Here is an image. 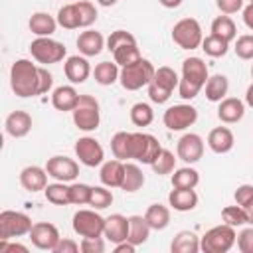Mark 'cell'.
Here are the masks:
<instances>
[{
    "mask_svg": "<svg viewBox=\"0 0 253 253\" xmlns=\"http://www.w3.org/2000/svg\"><path fill=\"white\" fill-rule=\"evenodd\" d=\"M10 87L22 99L42 95L40 67L30 59H16L10 67Z\"/></svg>",
    "mask_w": 253,
    "mask_h": 253,
    "instance_id": "1",
    "label": "cell"
},
{
    "mask_svg": "<svg viewBox=\"0 0 253 253\" xmlns=\"http://www.w3.org/2000/svg\"><path fill=\"white\" fill-rule=\"evenodd\" d=\"M208 65L202 57H188L182 61V77L178 83V93L182 99L192 101L198 97V93L202 91V87L208 81Z\"/></svg>",
    "mask_w": 253,
    "mask_h": 253,
    "instance_id": "2",
    "label": "cell"
},
{
    "mask_svg": "<svg viewBox=\"0 0 253 253\" xmlns=\"http://www.w3.org/2000/svg\"><path fill=\"white\" fill-rule=\"evenodd\" d=\"M107 49L113 51V57L121 67L130 65V63H134L142 57L140 49L136 45V38L126 30L111 32V36L107 38Z\"/></svg>",
    "mask_w": 253,
    "mask_h": 253,
    "instance_id": "3",
    "label": "cell"
},
{
    "mask_svg": "<svg viewBox=\"0 0 253 253\" xmlns=\"http://www.w3.org/2000/svg\"><path fill=\"white\" fill-rule=\"evenodd\" d=\"M178 83H180V77H178V73L172 67H168V65L158 67L154 71V77L148 83V97H150V101L158 103V105L166 103L172 97V93L178 87Z\"/></svg>",
    "mask_w": 253,
    "mask_h": 253,
    "instance_id": "4",
    "label": "cell"
},
{
    "mask_svg": "<svg viewBox=\"0 0 253 253\" xmlns=\"http://www.w3.org/2000/svg\"><path fill=\"white\" fill-rule=\"evenodd\" d=\"M235 241H237L235 227L221 223V225L208 229L200 237V251H204V253H227L235 245Z\"/></svg>",
    "mask_w": 253,
    "mask_h": 253,
    "instance_id": "5",
    "label": "cell"
},
{
    "mask_svg": "<svg viewBox=\"0 0 253 253\" xmlns=\"http://www.w3.org/2000/svg\"><path fill=\"white\" fill-rule=\"evenodd\" d=\"M154 71H156V67H154L148 59L140 57L138 61L121 67L119 81H121V85H123L126 91H138V89H142V87H148L150 79L154 77Z\"/></svg>",
    "mask_w": 253,
    "mask_h": 253,
    "instance_id": "6",
    "label": "cell"
},
{
    "mask_svg": "<svg viewBox=\"0 0 253 253\" xmlns=\"http://www.w3.org/2000/svg\"><path fill=\"white\" fill-rule=\"evenodd\" d=\"M73 113V123L79 130L91 132L99 126L101 123V109H99V101L93 95H79V101L75 105Z\"/></svg>",
    "mask_w": 253,
    "mask_h": 253,
    "instance_id": "7",
    "label": "cell"
},
{
    "mask_svg": "<svg viewBox=\"0 0 253 253\" xmlns=\"http://www.w3.org/2000/svg\"><path fill=\"white\" fill-rule=\"evenodd\" d=\"M172 40L182 49H196L204 42L202 26L196 18H182L172 28Z\"/></svg>",
    "mask_w": 253,
    "mask_h": 253,
    "instance_id": "8",
    "label": "cell"
},
{
    "mask_svg": "<svg viewBox=\"0 0 253 253\" xmlns=\"http://www.w3.org/2000/svg\"><path fill=\"white\" fill-rule=\"evenodd\" d=\"M34 223L28 213L14 211V210H4L0 211V239H12V237H22L30 235Z\"/></svg>",
    "mask_w": 253,
    "mask_h": 253,
    "instance_id": "9",
    "label": "cell"
},
{
    "mask_svg": "<svg viewBox=\"0 0 253 253\" xmlns=\"http://www.w3.org/2000/svg\"><path fill=\"white\" fill-rule=\"evenodd\" d=\"M30 53H32V57L38 63L51 65V63L63 61V57L67 55V49L57 40H51V38H36L30 43Z\"/></svg>",
    "mask_w": 253,
    "mask_h": 253,
    "instance_id": "10",
    "label": "cell"
},
{
    "mask_svg": "<svg viewBox=\"0 0 253 253\" xmlns=\"http://www.w3.org/2000/svg\"><path fill=\"white\" fill-rule=\"evenodd\" d=\"M160 152H162V146L156 136L148 132H132V146H130L132 160L142 164H152Z\"/></svg>",
    "mask_w": 253,
    "mask_h": 253,
    "instance_id": "11",
    "label": "cell"
},
{
    "mask_svg": "<svg viewBox=\"0 0 253 253\" xmlns=\"http://www.w3.org/2000/svg\"><path fill=\"white\" fill-rule=\"evenodd\" d=\"M73 231L79 237H101L105 233V217L97 210H79L73 215Z\"/></svg>",
    "mask_w": 253,
    "mask_h": 253,
    "instance_id": "12",
    "label": "cell"
},
{
    "mask_svg": "<svg viewBox=\"0 0 253 253\" xmlns=\"http://www.w3.org/2000/svg\"><path fill=\"white\" fill-rule=\"evenodd\" d=\"M162 121L168 130H186L188 126H192L198 121V111L188 103L172 105L164 111Z\"/></svg>",
    "mask_w": 253,
    "mask_h": 253,
    "instance_id": "13",
    "label": "cell"
},
{
    "mask_svg": "<svg viewBox=\"0 0 253 253\" xmlns=\"http://www.w3.org/2000/svg\"><path fill=\"white\" fill-rule=\"evenodd\" d=\"M75 154H77L79 162L89 168H95L105 162V150H103L101 142L93 136H81L75 142Z\"/></svg>",
    "mask_w": 253,
    "mask_h": 253,
    "instance_id": "14",
    "label": "cell"
},
{
    "mask_svg": "<svg viewBox=\"0 0 253 253\" xmlns=\"http://www.w3.org/2000/svg\"><path fill=\"white\" fill-rule=\"evenodd\" d=\"M176 154L186 164H194L204 156V138L196 132H186L176 144Z\"/></svg>",
    "mask_w": 253,
    "mask_h": 253,
    "instance_id": "15",
    "label": "cell"
},
{
    "mask_svg": "<svg viewBox=\"0 0 253 253\" xmlns=\"http://www.w3.org/2000/svg\"><path fill=\"white\" fill-rule=\"evenodd\" d=\"M47 174L59 182H73L79 174V164L69 156H51L45 164Z\"/></svg>",
    "mask_w": 253,
    "mask_h": 253,
    "instance_id": "16",
    "label": "cell"
},
{
    "mask_svg": "<svg viewBox=\"0 0 253 253\" xmlns=\"http://www.w3.org/2000/svg\"><path fill=\"white\" fill-rule=\"evenodd\" d=\"M30 239H32V243L38 249H42V251H53L55 245H57V241L61 237H59V231H57V227L53 223H49V221H38V223H34V227L30 231Z\"/></svg>",
    "mask_w": 253,
    "mask_h": 253,
    "instance_id": "17",
    "label": "cell"
},
{
    "mask_svg": "<svg viewBox=\"0 0 253 253\" xmlns=\"http://www.w3.org/2000/svg\"><path fill=\"white\" fill-rule=\"evenodd\" d=\"M63 71H65V77L77 85V83H85L91 75V65L87 61L85 55H69L63 63Z\"/></svg>",
    "mask_w": 253,
    "mask_h": 253,
    "instance_id": "18",
    "label": "cell"
},
{
    "mask_svg": "<svg viewBox=\"0 0 253 253\" xmlns=\"http://www.w3.org/2000/svg\"><path fill=\"white\" fill-rule=\"evenodd\" d=\"M105 43H107V42H105L103 34H101V32H95V30H85V32H81L79 38H77V49H79V53L85 55V57H95V55H99V53L103 51Z\"/></svg>",
    "mask_w": 253,
    "mask_h": 253,
    "instance_id": "19",
    "label": "cell"
},
{
    "mask_svg": "<svg viewBox=\"0 0 253 253\" xmlns=\"http://www.w3.org/2000/svg\"><path fill=\"white\" fill-rule=\"evenodd\" d=\"M245 115V103L237 97H225L219 101V107H217V119L225 125H233V123H239Z\"/></svg>",
    "mask_w": 253,
    "mask_h": 253,
    "instance_id": "20",
    "label": "cell"
},
{
    "mask_svg": "<svg viewBox=\"0 0 253 253\" xmlns=\"http://www.w3.org/2000/svg\"><path fill=\"white\" fill-rule=\"evenodd\" d=\"M47 170L45 168H40V166H26L22 172H20V184L24 190L28 192H42L45 190L47 186Z\"/></svg>",
    "mask_w": 253,
    "mask_h": 253,
    "instance_id": "21",
    "label": "cell"
},
{
    "mask_svg": "<svg viewBox=\"0 0 253 253\" xmlns=\"http://www.w3.org/2000/svg\"><path fill=\"white\" fill-rule=\"evenodd\" d=\"M128 217H125L123 213H113L109 217H105V237L111 243H121L128 239Z\"/></svg>",
    "mask_w": 253,
    "mask_h": 253,
    "instance_id": "22",
    "label": "cell"
},
{
    "mask_svg": "<svg viewBox=\"0 0 253 253\" xmlns=\"http://www.w3.org/2000/svg\"><path fill=\"white\" fill-rule=\"evenodd\" d=\"M235 144V136L227 126H215L210 130L208 134V146L211 148V152L215 154H225L233 148Z\"/></svg>",
    "mask_w": 253,
    "mask_h": 253,
    "instance_id": "23",
    "label": "cell"
},
{
    "mask_svg": "<svg viewBox=\"0 0 253 253\" xmlns=\"http://www.w3.org/2000/svg\"><path fill=\"white\" fill-rule=\"evenodd\" d=\"M6 132L14 138H22L26 136L30 130H32V117L30 113L26 111H12L8 117H6Z\"/></svg>",
    "mask_w": 253,
    "mask_h": 253,
    "instance_id": "24",
    "label": "cell"
},
{
    "mask_svg": "<svg viewBox=\"0 0 253 253\" xmlns=\"http://www.w3.org/2000/svg\"><path fill=\"white\" fill-rule=\"evenodd\" d=\"M99 178H101V184L107 186V188H121L123 178H125V164H123V160L115 158V160L103 162Z\"/></svg>",
    "mask_w": 253,
    "mask_h": 253,
    "instance_id": "25",
    "label": "cell"
},
{
    "mask_svg": "<svg viewBox=\"0 0 253 253\" xmlns=\"http://www.w3.org/2000/svg\"><path fill=\"white\" fill-rule=\"evenodd\" d=\"M168 204L176 211H192L198 206V194L194 188H174L168 194Z\"/></svg>",
    "mask_w": 253,
    "mask_h": 253,
    "instance_id": "26",
    "label": "cell"
},
{
    "mask_svg": "<svg viewBox=\"0 0 253 253\" xmlns=\"http://www.w3.org/2000/svg\"><path fill=\"white\" fill-rule=\"evenodd\" d=\"M77 101H79V93L75 91L73 85H59L51 93V105L57 111H63V113L65 111H73Z\"/></svg>",
    "mask_w": 253,
    "mask_h": 253,
    "instance_id": "27",
    "label": "cell"
},
{
    "mask_svg": "<svg viewBox=\"0 0 253 253\" xmlns=\"http://www.w3.org/2000/svg\"><path fill=\"white\" fill-rule=\"evenodd\" d=\"M28 26H30V32L36 34L38 38H49L59 24H57V18L49 16L47 12H36L32 14Z\"/></svg>",
    "mask_w": 253,
    "mask_h": 253,
    "instance_id": "28",
    "label": "cell"
},
{
    "mask_svg": "<svg viewBox=\"0 0 253 253\" xmlns=\"http://www.w3.org/2000/svg\"><path fill=\"white\" fill-rule=\"evenodd\" d=\"M128 241L134 243L136 247L146 243L148 237H150V231L152 227L148 225V221L144 219V215H130L128 217Z\"/></svg>",
    "mask_w": 253,
    "mask_h": 253,
    "instance_id": "29",
    "label": "cell"
},
{
    "mask_svg": "<svg viewBox=\"0 0 253 253\" xmlns=\"http://www.w3.org/2000/svg\"><path fill=\"white\" fill-rule=\"evenodd\" d=\"M204 87H206V99L211 101V103H219V101L225 99V95H227L229 81H227L225 75L217 73V75L208 77V81H206Z\"/></svg>",
    "mask_w": 253,
    "mask_h": 253,
    "instance_id": "30",
    "label": "cell"
},
{
    "mask_svg": "<svg viewBox=\"0 0 253 253\" xmlns=\"http://www.w3.org/2000/svg\"><path fill=\"white\" fill-rule=\"evenodd\" d=\"M172 253H198L200 251V237L194 231H180L170 243Z\"/></svg>",
    "mask_w": 253,
    "mask_h": 253,
    "instance_id": "31",
    "label": "cell"
},
{
    "mask_svg": "<svg viewBox=\"0 0 253 253\" xmlns=\"http://www.w3.org/2000/svg\"><path fill=\"white\" fill-rule=\"evenodd\" d=\"M144 219L148 221V225L156 231H162L168 227L170 223V210L162 204H152L146 208V213H144Z\"/></svg>",
    "mask_w": 253,
    "mask_h": 253,
    "instance_id": "32",
    "label": "cell"
},
{
    "mask_svg": "<svg viewBox=\"0 0 253 253\" xmlns=\"http://www.w3.org/2000/svg\"><path fill=\"white\" fill-rule=\"evenodd\" d=\"M130 146H132V132L119 130V132H115V136L111 138L113 156L119 158V160H132V156H130Z\"/></svg>",
    "mask_w": 253,
    "mask_h": 253,
    "instance_id": "33",
    "label": "cell"
},
{
    "mask_svg": "<svg viewBox=\"0 0 253 253\" xmlns=\"http://www.w3.org/2000/svg\"><path fill=\"white\" fill-rule=\"evenodd\" d=\"M142 186H144V174H142L140 166L134 164V162H126L125 164V178H123L121 190L132 194V192L140 190Z\"/></svg>",
    "mask_w": 253,
    "mask_h": 253,
    "instance_id": "34",
    "label": "cell"
},
{
    "mask_svg": "<svg viewBox=\"0 0 253 253\" xmlns=\"http://www.w3.org/2000/svg\"><path fill=\"white\" fill-rule=\"evenodd\" d=\"M93 75H95V81L99 85H113L115 81H119V75H121V69H119V63L117 61H101L95 65L93 69Z\"/></svg>",
    "mask_w": 253,
    "mask_h": 253,
    "instance_id": "35",
    "label": "cell"
},
{
    "mask_svg": "<svg viewBox=\"0 0 253 253\" xmlns=\"http://www.w3.org/2000/svg\"><path fill=\"white\" fill-rule=\"evenodd\" d=\"M211 34L217 36V38H223L225 42H233L235 36H237V28H235V22L225 14V16H217L213 22H211Z\"/></svg>",
    "mask_w": 253,
    "mask_h": 253,
    "instance_id": "36",
    "label": "cell"
},
{
    "mask_svg": "<svg viewBox=\"0 0 253 253\" xmlns=\"http://www.w3.org/2000/svg\"><path fill=\"white\" fill-rule=\"evenodd\" d=\"M43 194H45V200L49 204H53V206H67V204H71V200H69V186H65V182L57 180L53 184H47Z\"/></svg>",
    "mask_w": 253,
    "mask_h": 253,
    "instance_id": "37",
    "label": "cell"
},
{
    "mask_svg": "<svg viewBox=\"0 0 253 253\" xmlns=\"http://www.w3.org/2000/svg\"><path fill=\"white\" fill-rule=\"evenodd\" d=\"M198 184H200V174L190 166L178 168L172 174V188H196Z\"/></svg>",
    "mask_w": 253,
    "mask_h": 253,
    "instance_id": "38",
    "label": "cell"
},
{
    "mask_svg": "<svg viewBox=\"0 0 253 253\" xmlns=\"http://www.w3.org/2000/svg\"><path fill=\"white\" fill-rule=\"evenodd\" d=\"M202 49L206 51V55L210 57H223L229 51V42H225L223 38H217L213 34L206 36L202 42Z\"/></svg>",
    "mask_w": 253,
    "mask_h": 253,
    "instance_id": "39",
    "label": "cell"
},
{
    "mask_svg": "<svg viewBox=\"0 0 253 253\" xmlns=\"http://www.w3.org/2000/svg\"><path fill=\"white\" fill-rule=\"evenodd\" d=\"M57 24L61 28H65V30H77V28H81V24H79V12H77L75 2L73 4H65V6L59 8V12H57Z\"/></svg>",
    "mask_w": 253,
    "mask_h": 253,
    "instance_id": "40",
    "label": "cell"
},
{
    "mask_svg": "<svg viewBox=\"0 0 253 253\" xmlns=\"http://www.w3.org/2000/svg\"><path fill=\"white\" fill-rule=\"evenodd\" d=\"M221 219L223 223L231 225V227H241L245 223H249V217H247V210L241 208V206H227L221 210Z\"/></svg>",
    "mask_w": 253,
    "mask_h": 253,
    "instance_id": "41",
    "label": "cell"
},
{
    "mask_svg": "<svg viewBox=\"0 0 253 253\" xmlns=\"http://www.w3.org/2000/svg\"><path fill=\"white\" fill-rule=\"evenodd\" d=\"M130 121L136 126H148L154 121V111L148 103H136L130 107Z\"/></svg>",
    "mask_w": 253,
    "mask_h": 253,
    "instance_id": "42",
    "label": "cell"
},
{
    "mask_svg": "<svg viewBox=\"0 0 253 253\" xmlns=\"http://www.w3.org/2000/svg\"><path fill=\"white\" fill-rule=\"evenodd\" d=\"M150 166H152L154 174L164 176V174H170V172L176 170V158H174V154H172L168 148H162V152L158 154V158H156Z\"/></svg>",
    "mask_w": 253,
    "mask_h": 253,
    "instance_id": "43",
    "label": "cell"
},
{
    "mask_svg": "<svg viewBox=\"0 0 253 253\" xmlns=\"http://www.w3.org/2000/svg\"><path fill=\"white\" fill-rule=\"evenodd\" d=\"M113 204V194L111 190H107V186H95L91 190V200H89V206L93 210H105Z\"/></svg>",
    "mask_w": 253,
    "mask_h": 253,
    "instance_id": "44",
    "label": "cell"
},
{
    "mask_svg": "<svg viewBox=\"0 0 253 253\" xmlns=\"http://www.w3.org/2000/svg\"><path fill=\"white\" fill-rule=\"evenodd\" d=\"M75 6H77V12H79V24H81V28H89L91 24H95V20L99 16L95 4H91L89 0H77Z\"/></svg>",
    "mask_w": 253,
    "mask_h": 253,
    "instance_id": "45",
    "label": "cell"
},
{
    "mask_svg": "<svg viewBox=\"0 0 253 253\" xmlns=\"http://www.w3.org/2000/svg\"><path fill=\"white\" fill-rule=\"evenodd\" d=\"M91 186H87V184H83V182H75V184H71L69 186V200H71V204H75V206H83V204H89V200H91Z\"/></svg>",
    "mask_w": 253,
    "mask_h": 253,
    "instance_id": "46",
    "label": "cell"
},
{
    "mask_svg": "<svg viewBox=\"0 0 253 253\" xmlns=\"http://www.w3.org/2000/svg\"><path fill=\"white\" fill-rule=\"evenodd\" d=\"M235 53L241 59H253V34H243L235 40Z\"/></svg>",
    "mask_w": 253,
    "mask_h": 253,
    "instance_id": "47",
    "label": "cell"
},
{
    "mask_svg": "<svg viewBox=\"0 0 253 253\" xmlns=\"http://www.w3.org/2000/svg\"><path fill=\"white\" fill-rule=\"evenodd\" d=\"M233 198H235V204L241 206V208L251 206V204H253V186H251V184H241V186L235 190Z\"/></svg>",
    "mask_w": 253,
    "mask_h": 253,
    "instance_id": "48",
    "label": "cell"
},
{
    "mask_svg": "<svg viewBox=\"0 0 253 253\" xmlns=\"http://www.w3.org/2000/svg\"><path fill=\"white\" fill-rule=\"evenodd\" d=\"M237 249L241 253H253V227H245L237 235Z\"/></svg>",
    "mask_w": 253,
    "mask_h": 253,
    "instance_id": "49",
    "label": "cell"
},
{
    "mask_svg": "<svg viewBox=\"0 0 253 253\" xmlns=\"http://www.w3.org/2000/svg\"><path fill=\"white\" fill-rule=\"evenodd\" d=\"M83 253H103L105 251V241L101 237H83L79 243Z\"/></svg>",
    "mask_w": 253,
    "mask_h": 253,
    "instance_id": "50",
    "label": "cell"
},
{
    "mask_svg": "<svg viewBox=\"0 0 253 253\" xmlns=\"http://www.w3.org/2000/svg\"><path fill=\"white\" fill-rule=\"evenodd\" d=\"M243 2H245V0H215L219 12H221V14H227V16L239 12V10L243 8Z\"/></svg>",
    "mask_w": 253,
    "mask_h": 253,
    "instance_id": "51",
    "label": "cell"
},
{
    "mask_svg": "<svg viewBox=\"0 0 253 253\" xmlns=\"http://www.w3.org/2000/svg\"><path fill=\"white\" fill-rule=\"evenodd\" d=\"M77 251H81V247H79V243H75L73 239H59L57 241V245H55V249H53V253H77Z\"/></svg>",
    "mask_w": 253,
    "mask_h": 253,
    "instance_id": "52",
    "label": "cell"
},
{
    "mask_svg": "<svg viewBox=\"0 0 253 253\" xmlns=\"http://www.w3.org/2000/svg\"><path fill=\"white\" fill-rule=\"evenodd\" d=\"M136 245L130 243L128 239L126 241H121V243H115V253H134Z\"/></svg>",
    "mask_w": 253,
    "mask_h": 253,
    "instance_id": "53",
    "label": "cell"
},
{
    "mask_svg": "<svg viewBox=\"0 0 253 253\" xmlns=\"http://www.w3.org/2000/svg\"><path fill=\"white\" fill-rule=\"evenodd\" d=\"M243 22L249 30H253V4H247L243 8Z\"/></svg>",
    "mask_w": 253,
    "mask_h": 253,
    "instance_id": "54",
    "label": "cell"
},
{
    "mask_svg": "<svg viewBox=\"0 0 253 253\" xmlns=\"http://www.w3.org/2000/svg\"><path fill=\"white\" fill-rule=\"evenodd\" d=\"M158 2H160L164 8H178L184 0H158Z\"/></svg>",
    "mask_w": 253,
    "mask_h": 253,
    "instance_id": "55",
    "label": "cell"
},
{
    "mask_svg": "<svg viewBox=\"0 0 253 253\" xmlns=\"http://www.w3.org/2000/svg\"><path fill=\"white\" fill-rule=\"evenodd\" d=\"M245 103L253 109V83L247 87V91H245Z\"/></svg>",
    "mask_w": 253,
    "mask_h": 253,
    "instance_id": "56",
    "label": "cell"
},
{
    "mask_svg": "<svg viewBox=\"0 0 253 253\" xmlns=\"http://www.w3.org/2000/svg\"><path fill=\"white\" fill-rule=\"evenodd\" d=\"M245 210H247V217H249V223L253 225V204H251V206H247Z\"/></svg>",
    "mask_w": 253,
    "mask_h": 253,
    "instance_id": "57",
    "label": "cell"
},
{
    "mask_svg": "<svg viewBox=\"0 0 253 253\" xmlns=\"http://www.w3.org/2000/svg\"><path fill=\"white\" fill-rule=\"evenodd\" d=\"M101 6H113V4H117V0H97Z\"/></svg>",
    "mask_w": 253,
    "mask_h": 253,
    "instance_id": "58",
    "label": "cell"
},
{
    "mask_svg": "<svg viewBox=\"0 0 253 253\" xmlns=\"http://www.w3.org/2000/svg\"><path fill=\"white\" fill-rule=\"evenodd\" d=\"M251 77H253V65H251Z\"/></svg>",
    "mask_w": 253,
    "mask_h": 253,
    "instance_id": "59",
    "label": "cell"
},
{
    "mask_svg": "<svg viewBox=\"0 0 253 253\" xmlns=\"http://www.w3.org/2000/svg\"><path fill=\"white\" fill-rule=\"evenodd\" d=\"M249 4H253V0H249Z\"/></svg>",
    "mask_w": 253,
    "mask_h": 253,
    "instance_id": "60",
    "label": "cell"
}]
</instances>
